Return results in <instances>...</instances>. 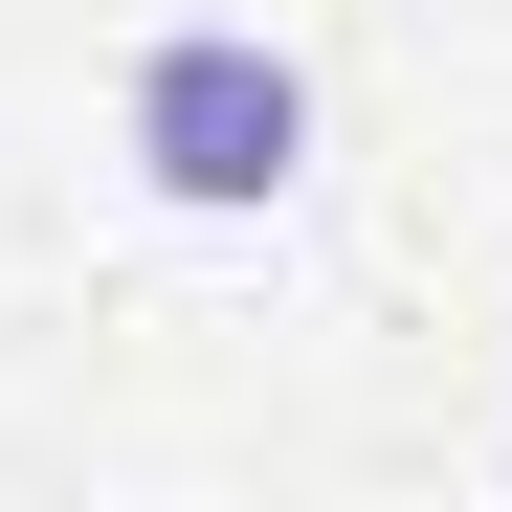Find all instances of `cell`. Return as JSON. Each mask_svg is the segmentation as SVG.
I'll use <instances>...</instances> for the list:
<instances>
[{"label":"cell","instance_id":"6da1fadb","mask_svg":"<svg viewBox=\"0 0 512 512\" xmlns=\"http://www.w3.org/2000/svg\"><path fill=\"white\" fill-rule=\"evenodd\" d=\"M112 156H134L179 223H268V201L312 179V67H290L268 23H156L134 90H112Z\"/></svg>","mask_w":512,"mask_h":512}]
</instances>
